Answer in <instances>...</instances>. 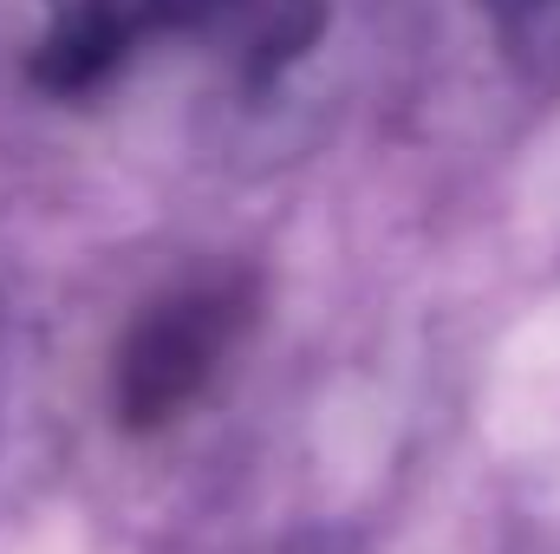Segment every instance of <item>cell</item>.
I'll list each match as a JSON object with an SVG mask.
<instances>
[{"label": "cell", "mask_w": 560, "mask_h": 554, "mask_svg": "<svg viewBox=\"0 0 560 554\" xmlns=\"http://www.w3.org/2000/svg\"><path fill=\"white\" fill-rule=\"evenodd\" d=\"M248 320H255L248 275L189 280V287L150 300L118 346V417H125V430L176 424L215 385V372L242 346Z\"/></svg>", "instance_id": "obj_1"}]
</instances>
